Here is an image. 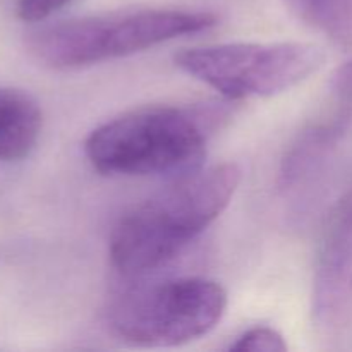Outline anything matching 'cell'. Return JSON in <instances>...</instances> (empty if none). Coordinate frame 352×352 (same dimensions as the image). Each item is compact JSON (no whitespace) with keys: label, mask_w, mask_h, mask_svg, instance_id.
<instances>
[{"label":"cell","mask_w":352,"mask_h":352,"mask_svg":"<svg viewBox=\"0 0 352 352\" xmlns=\"http://www.w3.org/2000/svg\"><path fill=\"white\" fill-rule=\"evenodd\" d=\"M239 182L236 164L196 168L133 206L110 236L113 268L138 277L170 261L222 215Z\"/></svg>","instance_id":"obj_1"},{"label":"cell","mask_w":352,"mask_h":352,"mask_svg":"<svg viewBox=\"0 0 352 352\" xmlns=\"http://www.w3.org/2000/svg\"><path fill=\"white\" fill-rule=\"evenodd\" d=\"M215 23L203 10H120L36 28L28 33L26 47L48 67L76 69L144 52Z\"/></svg>","instance_id":"obj_2"},{"label":"cell","mask_w":352,"mask_h":352,"mask_svg":"<svg viewBox=\"0 0 352 352\" xmlns=\"http://www.w3.org/2000/svg\"><path fill=\"white\" fill-rule=\"evenodd\" d=\"M208 122L201 112L181 107L133 110L96 127L85 153L103 175L188 174L201 164Z\"/></svg>","instance_id":"obj_3"},{"label":"cell","mask_w":352,"mask_h":352,"mask_svg":"<svg viewBox=\"0 0 352 352\" xmlns=\"http://www.w3.org/2000/svg\"><path fill=\"white\" fill-rule=\"evenodd\" d=\"M227 309L217 282L184 277L133 289L110 311L117 337L138 347H175L212 332Z\"/></svg>","instance_id":"obj_4"},{"label":"cell","mask_w":352,"mask_h":352,"mask_svg":"<svg viewBox=\"0 0 352 352\" xmlns=\"http://www.w3.org/2000/svg\"><path fill=\"white\" fill-rule=\"evenodd\" d=\"M325 54L302 41L220 43L186 48L175 65L229 100L275 96L318 72Z\"/></svg>","instance_id":"obj_5"},{"label":"cell","mask_w":352,"mask_h":352,"mask_svg":"<svg viewBox=\"0 0 352 352\" xmlns=\"http://www.w3.org/2000/svg\"><path fill=\"white\" fill-rule=\"evenodd\" d=\"M311 309L323 329H340L352 320V212L342 205L330 217L320 244Z\"/></svg>","instance_id":"obj_6"},{"label":"cell","mask_w":352,"mask_h":352,"mask_svg":"<svg viewBox=\"0 0 352 352\" xmlns=\"http://www.w3.org/2000/svg\"><path fill=\"white\" fill-rule=\"evenodd\" d=\"M43 127L40 105L23 89L0 86V162L26 158Z\"/></svg>","instance_id":"obj_7"},{"label":"cell","mask_w":352,"mask_h":352,"mask_svg":"<svg viewBox=\"0 0 352 352\" xmlns=\"http://www.w3.org/2000/svg\"><path fill=\"white\" fill-rule=\"evenodd\" d=\"M285 3L337 47L352 50V0H285Z\"/></svg>","instance_id":"obj_8"},{"label":"cell","mask_w":352,"mask_h":352,"mask_svg":"<svg viewBox=\"0 0 352 352\" xmlns=\"http://www.w3.org/2000/svg\"><path fill=\"white\" fill-rule=\"evenodd\" d=\"M236 352H285L287 342L277 330L268 327H256L244 332L236 342L230 346Z\"/></svg>","instance_id":"obj_9"},{"label":"cell","mask_w":352,"mask_h":352,"mask_svg":"<svg viewBox=\"0 0 352 352\" xmlns=\"http://www.w3.org/2000/svg\"><path fill=\"white\" fill-rule=\"evenodd\" d=\"M71 2L72 0H17L16 14L24 23L36 24L54 16Z\"/></svg>","instance_id":"obj_10"},{"label":"cell","mask_w":352,"mask_h":352,"mask_svg":"<svg viewBox=\"0 0 352 352\" xmlns=\"http://www.w3.org/2000/svg\"><path fill=\"white\" fill-rule=\"evenodd\" d=\"M332 86L340 96L352 100V60L337 69V72L333 74Z\"/></svg>","instance_id":"obj_11"},{"label":"cell","mask_w":352,"mask_h":352,"mask_svg":"<svg viewBox=\"0 0 352 352\" xmlns=\"http://www.w3.org/2000/svg\"><path fill=\"white\" fill-rule=\"evenodd\" d=\"M340 205H342L344 208L349 210V212H352V191L349 192V195L346 196V198L342 199V201H340Z\"/></svg>","instance_id":"obj_12"}]
</instances>
